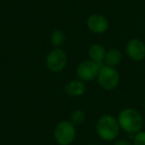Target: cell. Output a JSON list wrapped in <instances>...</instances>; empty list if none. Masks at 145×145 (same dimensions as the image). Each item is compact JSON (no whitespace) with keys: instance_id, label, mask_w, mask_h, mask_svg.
Instances as JSON below:
<instances>
[{"instance_id":"1","label":"cell","mask_w":145,"mask_h":145,"mask_svg":"<svg viewBox=\"0 0 145 145\" xmlns=\"http://www.w3.org/2000/svg\"><path fill=\"white\" fill-rule=\"evenodd\" d=\"M119 126L124 132L130 135H134L137 132L143 130L144 127V118L139 110L131 107L124 108L119 112L118 117Z\"/></svg>"},{"instance_id":"2","label":"cell","mask_w":145,"mask_h":145,"mask_svg":"<svg viewBox=\"0 0 145 145\" xmlns=\"http://www.w3.org/2000/svg\"><path fill=\"white\" fill-rule=\"evenodd\" d=\"M97 132L105 141H112L117 138L120 126L117 118L109 114L103 115L97 122Z\"/></svg>"},{"instance_id":"3","label":"cell","mask_w":145,"mask_h":145,"mask_svg":"<svg viewBox=\"0 0 145 145\" xmlns=\"http://www.w3.org/2000/svg\"><path fill=\"white\" fill-rule=\"evenodd\" d=\"M119 80L120 77L116 69L106 65L101 67L97 75L99 85L105 91H112L116 89L119 84Z\"/></svg>"},{"instance_id":"4","label":"cell","mask_w":145,"mask_h":145,"mask_svg":"<svg viewBox=\"0 0 145 145\" xmlns=\"http://www.w3.org/2000/svg\"><path fill=\"white\" fill-rule=\"evenodd\" d=\"M54 137L60 145H70L76 138L75 124L71 121H61L56 125L54 130Z\"/></svg>"},{"instance_id":"5","label":"cell","mask_w":145,"mask_h":145,"mask_svg":"<svg viewBox=\"0 0 145 145\" xmlns=\"http://www.w3.org/2000/svg\"><path fill=\"white\" fill-rule=\"evenodd\" d=\"M101 67L103 65L97 64L91 60L84 61L77 68V75L81 81L91 82L93 79L97 78Z\"/></svg>"},{"instance_id":"6","label":"cell","mask_w":145,"mask_h":145,"mask_svg":"<svg viewBox=\"0 0 145 145\" xmlns=\"http://www.w3.org/2000/svg\"><path fill=\"white\" fill-rule=\"evenodd\" d=\"M46 65L53 72H59L65 69L67 65V55L61 49H54L48 54Z\"/></svg>"},{"instance_id":"7","label":"cell","mask_w":145,"mask_h":145,"mask_svg":"<svg viewBox=\"0 0 145 145\" xmlns=\"http://www.w3.org/2000/svg\"><path fill=\"white\" fill-rule=\"evenodd\" d=\"M125 51L130 60L141 62L145 59V43L138 38L129 40L125 47Z\"/></svg>"},{"instance_id":"8","label":"cell","mask_w":145,"mask_h":145,"mask_svg":"<svg viewBox=\"0 0 145 145\" xmlns=\"http://www.w3.org/2000/svg\"><path fill=\"white\" fill-rule=\"evenodd\" d=\"M87 25L91 32L95 34H103L108 29V20L101 14H91L88 18Z\"/></svg>"},{"instance_id":"9","label":"cell","mask_w":145,"mask_h":145,"mask_svg":"<svg viewBox=\"0 0 145 145\" xmlns=\"http://www.w3.org/2000/svg\"><path fill=\"white\" fill-rule=\"evenodd\" d=\"M65 91L71 97H81L85 93L86 87L83 81L74 80L67 84L65 87Z\"/></svg>"},{"instance_id":"10","label":"cell","mask_w":145,"mask_h":145,"mask_svg":"<svg viewBox=\"0 0 145 145\" xmlns=\"http://www.w3.org/2000/svg\"><path fill=\"white\" fill-rule=\"evenodd\" d=\"M89 60L93 61V62L97 63V64L103 65L105 63V58L106 55V51H105V47L101 44H93L91 46L89 51Z\"/></svg>"},{"instance_id":"11","label":"cell","mask_w":145,"mask_h":145,"mask_svg":"<svg viewBox=\"0 0 145 145\" xmlns=\"http://www.w3.org/2000/svg\"><path fill=\"white\" fill-rule=\"evenodd\" d=\"M121 60H122V55H121L120 51L117 50V49H110V50L107 51L106 55H105V64L106 66L115 68L120 64Z\"/></svg>"},{"instance_id":"12","label":"cell","mask_w":145,"mask_h":145,"mask_svg":"<svg viewBox=\"0 0 145 145\" xmlns=\"http://www.w3.org/2000/svg\"><path fill=\"white\" fill-rule=\"evenodd\" d=\"M65 42V34L63 33V31L56 30L52 33L51 35V43L53 46L55 47H60L61 45H63Z\"/></svg>"},{"instance_id":"13","label":"cell","mask_w":145,"mask_h":145,"mask_svg":"<svg viewBox=\"0 0 145 145\" xmlns=\"http://www.w3.org/2000/svg\"><path fill=\"white\" fill-rule=\"evenodd\" d=\"M86 119V113L81 109H77L71 115V122L72 124H82Z\"/></svg>"},{"instance_id":"14","label":"cell","mask_w":145,"mask_h":145,"mask_svg":"<svg viewBox=\"0 0 145 145\" xmlns=\"http://www.w3.org/2000/svg\"><path fill=\"white\" fill-rule=\"evenodd\" d=\"M133 145H145V130H141L133 135Z\"/></svg>"},{"instance_id":"15","label":"cell","mask_w":145,"mask_h":145,"mask_svg":"<svg viewBox=\"0 0 145 145\" xmlns=\"http://www.w3.org/2000/svg\"><path fill=\"white\" fill-rule=\"evenodd\" d=\"M114 145H133V143H131L126 139H118L114 142Z\"/></svg>"},{"instance_id":"16","label":"cell","mask_w":145,"mask_h":145,"mask_svg":"<svg viewBox=\"0 0 145 145\" xmlns=\"http://www.w3.org/2000/svg\"><path fill=\"white\" fill-rule=\"evenodd\" d=\"M144 110H145V99H144Z\"/></svg>"},{"instance_id":"17","label":"cell","mask_w":145,"mask_h":145,"mask_svg":"<svg viewBox=\"0 0 145 145\" xmlns=\"http://www.w3.org/2000/svg\"><path fill=\"white\" fill-rule=\"evenodd\" d=\"M89 145H97V144H89Z\"/></svg>"}]
</instances>
